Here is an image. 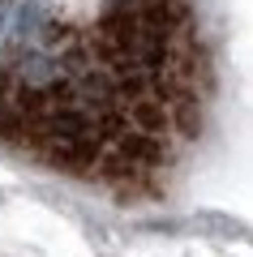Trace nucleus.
Instances as JSON below:
<instances>
[{"label": "nucleus", "instance_id": "f257e3e1", "mask_svg": "<svg viewBox=\"0 0 253 257\" xmlns=\"http://www.w3.org/2000/svg\"><path fill=\"white\" fill-rule=\"evenodd\" d=\"M56 13L69 26H91L99 18V0H56Z\"/></svg>", "mask_w": 253, "mask_h": 257}]
</instances>
